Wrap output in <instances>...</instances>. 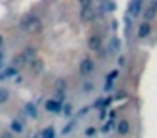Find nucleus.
<instances>
[{
    "instance_id": "obj_22",
    "label": "nucleus",
    "mask_w": 157,
    "mask_h": 138,
    "mask_svg": "<svg viewBox=\"0 0 157 138\" xmlns=\"http://www.w3.org/2000/svg\"><path fill=\"white\" fill-rule=\"evenodd\" d=\"M64 114H66V116L71 114V106H69V104H66V106H64Z\"/></svg>"
},
{
    "instance_id": "obj_3",
    "label": "nucleus",
    "mask_w": 157,
    "mask_h": 138,
    "mask_svg": "<svg viewBox=\"0 0 157 138\" xmlns=\"http://www.w3.org/2000/svg\"><path fill=\"white\" fill-rule=\"evenodd\" d=\"M95 71V62H93L90 57H85V59L79 62V73L81 74H91Z\"/></svg>"
},
{
    "instance_id": "obj_18",
    "label": "nucleus",
    "mask_w": 157,
    "mask_h": 138,
    "mask_svg": "<svg viewBox=\"0 0 157 138\" xmlns=\"http://www.w3.org/2000/svg\"><path fill=\"white\" fill-rule=\"evenodd\" d=\"M120 49V40L118 39H112V50H118Z\"/></svg>"
},
{
    "instance_id": "obj_16",
    "label": "nucleus",
    "mask_w": 157,
    "mask_h": 138,
    "mask_svg": "<svg viewBox=\"0 0 157 138\" xmlns=\"http://www.w3.org/2000/svg\"><path fill=\"white\" fill-rule=\"evenodd\" d=\"M7 99H9V91L5 88H0V104L5 103Z\"/></svg>"
},
{
    "instance_id": "obj_26",
    "label": "nucleus",
    "mask_w": 157,
    "mask_h": 138,
    "mask_svg": "<svg viewBox=\"0 0 157 138\" xmlns=\"http://www.w3.org/2000/svg\"><path fill=\"white\" fill-rule=\"evenodd\" d=\"M118 64H120V66H123V64H125V59H123V56L118 57Z\"/></svg>"
},
{
    "instance_id": "obj_15",
    "label": "nucleus",
    "mask_w": 157,
    "mask_h": 138,
    "mask_svg": "<svg viewBox=\"0 0 157 138\" xmlns=\"http://www.w3.org/2000/svg\"><path fill=\"white\" fill-rule=\"evenodd\" d=\"M155 10H157V9H154V7H150V9H147V10H145V13H144V17H145V20H152V19H154V15H155Z\"/></svg>"
},
{
    "instance_id": "obj_14",
    "label": "nucleus",
    "mask_w": 157,
    "mask_h": 138,
    "mask_svg": "<svg viewBox=\"0 0 157 138\" xmlns=\"http://www.w3.org/2000/svg\"><path fill=\"white\" fill-rule=\"evenodd\" d=\"M15 73H17V67H15V66L7 67V69L2 73V77H12V76H15Z\"/></svg>"
},
{
    "instance_id": "obj_29",
    "label": "nucleus",
    "mask_w": 157,
    "mask_h": 138,
    "mask_svg": "<svg viewBox=\"0 0 157 138\" xmlns=\"http://www.w3.org/2000/svg\"><path fill=\"white\" fill-rule=\"evenodd\" d=\"M2 44H4V39H2V35H0V47H2Z\"/></svg>"
},
{
    "instance_id": "obj_9",
    "label": "nucleus",
    "mask_w": 157,
    "mask_h": 138,
    "mask_svg": "<svg viewBox=\"0 0 157 138\" xmlns=\"http://www.w3.org/2000/svg\"><path fill=\"white\" fill-rule=\"evenodd\" d=\"M27 62H29V61L25 59V56H24L22 52H21V54H17V56L14 57V61H12V64H14L15 67H22V66H25Z\"/></svg>"
},
{
    "instance_id": "obj_17",
    "label": "nucleus",
    "mask_w": 157,
    "mask_h": 138,
    "mask_svg": "<svg viewBox=\"0 0 157 138\" xmlns=\"http://www.w3.org/2000/svg\"><path fill=\"white\" fill-rule=\"evenodd\" d=\"M41 136H48V138H54V130L52 128H48V130H44V131H41Z\"/></svg>"
},
{
    "instance_id": "obj_6",
    "label": "nucleus",
    "mask_w": 157,
    "mask_h": 138,
    "mask_svg": "<svg viewBox=\"0 0 157 138\" xmlns=\"http://www.w3.org/2000/svg\"><path fill=\"white\" fill-rule=\"evenodd\" d=\"M150 30H152V27H150V22L149 20H145V22H142L139 25V30H137V35L140 37V39H144V37H147L150 34Z\"/></svg>"
},
{
    "instance_id": "obj_11",
    "label": "nucleus",
    "mask_w": 157,
    "mask_h": 138,
    "mask_svg": "<svg viewBox=\"0 0 157 138\" xmlns=\"http://www.w3.org/2000/svg\"><path fill=\"white\" fill-rule=\"evenodd\" d=\"M128 130H130V125H128V121H127V120L120 121L118 126H117V131H118L120 135H127V133H128Z\"/></svg>"
},
{
    "instance_id": "obj_19",
    "label": "nucleus",
    "mask_w": 157,
    "mask_h": 138,
    "mask_svg": "<svg viewBox=\"0 0 157 138\" xmlns=\"http://www.w3.org/2000/svg\"><path fill=\"white\" fill-rule=\"evenodd\" d=\"M56 86H58V89H63V91H64V89H66V81H64V79H58V81H56Z\"/></svg>"
},
{
    "instance_id": "obj_7",
    "label": "nucleus",
    "mask_w": 157,
    "mask_h": 138,
    "mask_svg": "<svg viewBox=\"0 0 157 138\" xmlns=\"http://www.w3.org/2000/svg\"><path fill=\"white\" fill-rule=\"evenodd\" d=\"M88 47H90V50H100L101 49V37L100 35H91L88 39Z\"/></svg>"
},
{
    "instance_id": "obj_12",
    "label": "nucleus",
    "mask_w": 157,
    "mask_h": 138,
    "mask_svg": "<svg viewBox=\"0 0 157 138\" xmlns=\"http://www.w3.org/2000/svg\"><path fill=\"white\" fill-rule=\"evenodd\" d=\"M25 111H27V114L29 116H32V118H37V108H36V104H32V103H27L25 104Z\"/></svg>"
},
{
    "instance_id": "obj_2",
    "label": "nucleus",
    "mask_w": 157,
    "mask_h": 138,
    "mask_svg": "<svg viewBox=\"0 0 157 138\" xmlns=\"http://www.w3.org/2000/svg\"><path fill=\"white\" fill-rule=\"evenodd\" d=\"M142 9H144L142 0H132V2L128 3V7H127V13H130L132 17H139L140 12H142Z\"/></svg>"
},
{
    "instance_id": "obj_5",
    "label": "nucleus",
    "mask_w": 157,
    "mask_h": 138,
    "mask_svg": "<svg viewBox=\"0 0 157 138\" xmlns=\"http://www.w3.org/2000/svg\"><path fill=\"white\" fill-rule=\"evenodd\" d=\"M31 71H32V74H41L42 73V69H44V62H42V59L41 57H34V59L31 61Z\"/></svg>"
},
{
    "instance_id": "obj_13",
    "label": "nucleus",
    "mask_w": 157,
    "mask_h": 138,
    "mask_svg": "<svg viewBox=\"0 0 157 138\" xmlns=\"http://www.w3.org/2000/svg\"><path fill=\"white\" fill-rule=\"evenodd\" d=\"M10 128H12V131H15V133H22V130H24V126H22V121H19V120H14L10 123Z\"/></svg>"
},
{
    "instance_id": "obj_28",
    "label": "nucleus",
    "mask_w": 157,
    "mask_h": 138,
    "mask_svg": "<svg viewBox=\"0 0 157 138\" xmlns=\"http://www.w3.org/2000/svg\"><path fill=\"white\" fill-rule=\"evenodd\" d=\"M152 7H154V9H157V0H154V3H152Z\"/></svg>"
},
{
    "instance_id": "obj_1",
    "label": "nucleus",
    "mask_w": 157,
    "mask_h": 138,
    "mask_svg": "<svg viewBox=\"0 0 157 138\" xmlns=\"http://www.w3.org/2000/svg\"><path fill=\"white\" fill-rule=\"evenodd\" d=\"M21 29L25 30V32L39 34L42 30V22L36 15H25L24 19L21 20Z\"/></svg>"
},
{
    "instance_id": "obj_20",
    "label": "nucleus",
    "mask_w": 157,
    "mask_h": 138,
    "mask_svg": "<svg viewBox=\"0 0 157 138\" xmlns=\"http://www.w3.org/2000/svg\"><path fill=\"white\" fill-rule=\"evenodd\" d=\"M95 89V86H93V83H85L83 84V91H86V93H90V91Z\"/></svg>"
},
{
    "instance_id": "obj_27",
    "label": "nucleus",
    "mask_w": 157,
    "mask_h": 138,
    "mask_svg": "<svg viewBox=\"0 0 157 138\" xmlns=\"http://www.w3.org/2000/svg\"><path fill=\"white\" fill-rule=\"evenodd\" d=\"M86 135H95V130H93V128H90V130H86Z\"/></svg>"
},
{
    "instance_id": "obj_10",
    "label": "nucleus",
    "mask_w": 157,
    "mask_h": 138,
    "mask_svg": "<svg viewBox=\"0 0 157 138\" xmlns=\"http://www.w3.org/2000/svg\"><path fill=\"white\" fill-rule=\"evenodd\" d=\"M22 54L25 56V59H27L29 62H31V61L34 59V57H37V52H36L34 47H25V49L22 50Z\"/></svg>"
},
{
    "instance_id": "obj_21",
    "label": "nucleus",
    "mask_w": 157,
    "mask_h": 138,
    "mask_svg": "<svg viewBox=\"0 0 157 138\" xmlns=\"http://www.w3.org/2000/svg\"><path fill=\"white\" fill-rule=\"evenodd\" d=\"M79 3H81V7H91V0H79Z\"/></svg>"
},
{
    "instance_id": "obj_25",
    "label": "nucleus",
    "mask_w": 157,
    "mask_h": 138,
    "mask_svg": "<svg viewBox=\"0 0 157 138\" xmlns=\"http://www.w3.org/2000/svg\"><path fill=\"white\" fill-rule=\"evenodd\" d=\"M71 128H75V123H69V126H66L64 130H63V133H68V131L71 130Z\"/></svg>"
},
{
    "instance_id": "obj_23",
    "label": "nucleus",
    "mask_w": 157,
    "mask_h": 138,
    "mask_svg": "<svg viewBox=\"0 0 157 138\" xmlns=\"http://www.w3.org/2000/svg\"><path fill=\"white\" fill-rule=\"evenodd\" d=\"M106 9H108V10H115V9H117V5H115L113 2H108V5H106Z\"/></svg>"
},
{
    "instance_id": "obj_24",
    "label": "nucleus",
    "mask_w": 157,
    "mask_h": 138,
    "mask_svg": "<svg viewBox=\"0 0 157 138\" xmlns=\"http://www.w3.org/2000/svg\"><path fill=\"white\" fill-rule=\"evenodd\" d=\"M117 76H118V71H112V73H110V74H108V76H106V77H113V79H115Z\"/></svg>"
},
{
    "instance_id": "obj_8",
    "label": "nucleus",
    "mask_w": 157,
    "mask_h": 138,
    "mask_svg": "<svg viewBox=\"0 0 157 138\" xmlns=\"http://www.w3.org/2000/svg\"><path fill=\"white\" fill-rule=\"evenodd\" d=\"M79 17H81L83 20H86V22H90V20L95 19V10H93L91 7H83V9H81V13H79Z\"/></svg>"
},
{
    "instance_id": "obj_4",
    "label": "nucleus",
    "mask_w": 157,
    "mask_h": 138,
    "mask_svg": "<svg viewBox=\"0 0 157 138\" xmlns=\"http://www.w3.org/2000/svg\"><path fill=\"white\" fill-rule=\"evenodd\" d=\"M46 110H48L49 113H56V114H58L59 111L63 110L61 101H59V99H48V101H46Z\"/></svg>"
}]
</instances>
